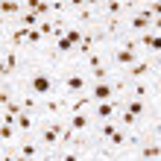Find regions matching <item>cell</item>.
Wrapping results in <instances>:
<instances>
[{"label": "cell", "mask_w": 161, "mask_h": 161, "mask_svg": "<svg viewBox=\"0 0 161 161\" xmlns=\"http://www.w3.org/2000/svg\"><path fill=\"white\" fill-rule=\"evenodd\" d=\"M153 68H155V70H153V76L161 82V56H153Z\"/></svg>", "instance_id": "10"}, {"label": "cell", "mask_w": 161, "mask_h": 161, "mask_svg": "<svg viewBox=\"0 0 161 161\" xmlns=\"http://www.w3.org/2000/svg\"><path fill=\"white\" fill-rule=\"evenodd\" d=\"M138 56H141V53H135V50H126V47H111V64H114L117 70H126V68H132Z\"/></svg>", "instance_id": "5"}, {"label": "cell", "mask_w": 161, "mask_h": 161, "mask_svg": "<svg viewBox=\"0 0 161 161\" xmlns=\"http://www.w3.org/2000/svg\"><path fill=\"white\" fill-rule=\"evenodd\" d=\"M15 21H18V24H24V26H30V30H32V26H38V24L44 21V18H41L38 12H32V9H24V12L18 15Z\"/></svg>", "instance_id": "7"}, {"label": "cell", "mask_w": 161, "mask_h": 161, "mask_svg": "<svg viewBox=\"0 0 161 161\" xmlns=\"http://www.w3.org/2000/svg\"><path fill=\"white\" fill-rule=\"evenodd\" d=\"M144 53H147V56H161V32L153 35V41H149V47H147Z\"/></svg>", "instance_id": "8"}, {"label": "cell", "mask_w": 161, "mask_h": 161, "mask_svg": "<svg viewBox=\"0 0 161 161\" xmlns=\"http://www.w3.org/2000/svg\"><path fill=\"white\" fill-rule=\"evenodd\" d=\"M153 70H155V68H153V56L141 53L138 59H135V64L123 70V76H126L129 82H132V79H149V76H153Z\"/></svg>", "instance_id": "3"}, {"label": "cell", "mask_w": 161, "mask_h": 161, "mask_svg": "<svg viewBox=\"0 0 161 161\" xmlns=\"http://www.w3.org/2000/svg\"><path fill=\"white\" fill-rule=\"evenodd\" d=\"M120 108H123V97H114V100H103V103H94V106H91L94 123H103V120H117Z\"/></svg>", "instance_id": "1"}, {"label": "cell", "mask_w": 161, "mask_h": 161, "mask_svg": "<svg viewBox=\"0 0 161 161\" xmlns=\"http://www.w3.org/2000/svg\"><path fill=\"white\" fill-rule=\"evenodd\" d=\"M68 6H70V15H73V12H79V9L88 6V0H68Z\"/></svg>", "instance_id": "9"}, {"label": "cell", "mask_w": 161, "mask_h": 161, "mask_svg": "<svg viewBox=\"0 0 161 161\" xmlns=\"http://www.w3.org/2000/svg\"><path fill=\"white\" fill-rule=\"evenodd\" d=\"M129 9H132L129 0H103L100 12H103V18H126Z\"/></svg>", "instance_id": "6"}, {"label": "cell", "mask_w": 161, "mask_h": 161, "mask_svg": "<svg viewBox=\"0 0 161 161\" xmlns=\"http://www.w3.org/2000/svg\"><path fill=\"white\" fill-rule=\"evenodd\" d=\"M41 117H68V97L59 94V91L50 94V97H44Z\"/></svg>", "instance_id": "2"}, {"label": "cell", "mask_w": 161, "mask_h": 161, "mask_svg": "<svg viewBox=\"0 0 161 161\" xmlns=\"http://www.w3.org/2000/svg\"><path fill=\"white\" fill-rule=\"evenodd\" d=\"M64 120H68V126H70V129H76L79 135H91V132H94V126H97V123H94V114H91V111H70V114L64 117Z\"/></svg>", "instance_id": "4"}, {"label": "cell", "mask_w": 161, "mask_h": 161, "mask_svg": "<svg viewBox=\"0 0 161 161\" xmlns=\"http://www.w3.org/2000/svg\"><path fill=\"white\" fill-rule=\"evenodd\" d=\"M129 3H132V9H135V0H129ZM132 9H129V12H132Z\"/></svg>", "instance_id": "11"}]
</instances>
